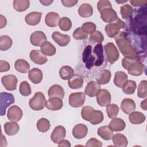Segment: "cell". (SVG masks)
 I'll return each instance as SVG.
<instances>
[{
    "mask_svg": "<svg viewBox=\"0 0 147 147\" xmlns=\"http://www.w3.org/2000/svg\"><path fill=\"white\" fill-rule=\"evenodd\" d=\"M115 42L121 52L126 59H134L137 57V51L124 32H121L115 37Z\"/></svg>",
    "mask_w": 147,
    "mask_h": 147,
    "instance_id": "cell-1",
    "label": "cell"
},
{
    "mask_svg": "<svg viewBox=\"0 0 147 147\" xmlns=\"http://www.w3.org/2000/svg\"><path fill=\"white\" fill-rule=\"evenodd\" d=\"M45 97L41 92H37L34 96L29 102L30 107L35 111H39L43 109L46 105Z\"/></svg>",
    "mask_w": 147,
    "mask_h": 147,
    "instance_id": "cell-2",
    "label": "cell"
},
{
    "mask_svg": "<svg viewBox=\"0 0 147 147\" xmlns=\"http://www.w3.org/2000/svg\"><path fill=\"white\" fill-rule=\"evenodd\" d=\"M125 28V23L121 19L118 18L115 22L108 24L105 28V30L108 37H115L119 32L121 29Z\"/></svg>",
    "mask_w": 147,
    "mask_h": 147,
    "instance_id": "cell-3",
    "label": "cell"
},
{
    "mask_svg": "<svg viewBox=\"0 0 147 147\" xmlns=\"http://www.w3.org/2000/svg\"><path fill=\"white\" fill-rule=\"evenodd\" d=\"M105 51L107 60L110 64L115 63L119 57V52L113 42H108L105 46Z\"/></svg>",
    "mask_w": 147,
    "mask_h": 147,
    "instance_id": "cell-4",
    "label": "cell"
},
{
    "mask_svg": "<svg viewBox=\"0 0 147 147\" xmlns=\"http://www.w3.org/2000/svg\"><path fill=\"white\" fill-rule=\"evenodd\" d=\"M15 102L14 96L12 94L5 92H2L0 94L1 103V115H5L6 110L8 106Z\"/></svg>",
    "mask_w": 147,
    "mask_h": 147,
    "instance_id": "cell-5",
    "label": "cell"
},
{
    "mask_svg": "<svg viewBox=\"0 0 147 147\" xmlns=\"http://www.w3.org/2000/svg\"><path fill=\"white\" fill-rule=\"evenodd\" d=\"M144 69V64L138 61L136 59H134L132 60L126 70H127V72L130 75L137 76L141 75L143 74Z\"/></svg>",
    "mask_w": 147,
    "mask_h": 147,
    "instance_id": "cell-6",
    "label": "cell"
},
{
    "mask_svg": "<svg viewBox=\"0 0 147 147\" xmlns=\"http://www.w3.org/2000/svg\"><path fill=\"white\" fill-rule=\"evenodd\" d=\"M85 94L82 92L71 93L69 96L68 102L72 107H82L85 102Z\"/></svg>",
    "mask_w": 147,
    "mask_h": 147,
    "instance_id": "cell-7",
    "label": "cell"
},
{
    "mask_svg": "<svg viewBox=\"0 0 147 147\" xmlns=\"http://www.w3.org/2000/svg\"><path fill=\"white\" fill-rule=\"evenodd\" d=\"M82 60L87 69H90L94 65L95 57L92 54L91 45H88L84 48L82 53Z\"/></svg>",
    "mask_w": 147,
    "mask_h": 147,
    "instance_id": "cell-8",
    "label": "cell"
},
{
    "mask_svg": "<svg viewBox=\"0 0 147 147\" xmlns=\"http://www.w3.org/2000/svg\"><path fill=\"white\" fill-rule=\"evenodd\" d=\"M96 102L101 107H106L109 105L111 100V94L106 89H100L97 93Z\"/></svg>",
    "mask_w": 147,
    "mask_h": 147,
    "instance_id": "cell-9",
    "label": "cell"
},
{
    "mask_svg": "<svg viewBox=\"0 0 147 147\" xmlns=\"http://www.w3.org/2000/svg\"><path fill=\"white\" fill-rule=\"evenodd\" d=\"M1 82L5 88L8 91H13L17 88L18 80L14 75H7L2 76Z\"/></svg>",
    "mask_w": 147,
    "mask_h": 147,
    "instance_id": "cell-10",
    "label": "cell"
},
{
    "mask_svg": "<svg viewBox=\"0 0 147 147\" xmlns=\"http://www.w3.org/2000/svg\"><path fill=\"white\" fill-rule=\"evenodd\" d=\"M23 113L20 107L17 105L11 106L7 110V117L10 121L18 122L21 119Z\"/></svg>",
    "mask_w": 147,
    "mask_h": 147,
    "instance_id": "cell-11",
    "label": "cell"
},
{
    "mask_svg": "<svg viewBox=\"0 0 147 147\" xmlns=\"http://www.w3.org/2000/svg\"><path fill=\"white\" fill-rule=\"evenodd\" d=\"M101 19L106 23H112L118 18L117 12L113 8H107L100 13Z\"/></svg>",
    "mask_w": 147,
    "mask_h": 147,
    "instance_id": "cell-12",
    "label": "cell"
},
{
    "mask_svg": "<svg viewBox=\"0 0 147 147\" xmlns=\"http://www.w3.org/2000/svg\"><path fill=\"white\" fill-rule=\"evenodd\" d=\"M66 135V130L64 126L59 125L54 129L51 136V140L55 144H59L61 140H64Z\"/></svg>",
    "mask_w": 147,
    "mask_h": 147,
    "instance_id": "cell-13",
    "label": "cell"
},
{
    "mask_svg": "<svg viewBox=\"0 0 147 147\" xmlns=\"http://www.w3.org/2000/svg\"><path fill=\"white\" fill-rule=\"evenodd\" d=\"M47 36L42 31H35L32 33L30 37V43L36 47H39L42 43L47 41Z\"/></svg>",
    "mask_w": 147,
    "mask_h": 147,
    "instance_id": "cell-14",
    "label": "cell"
},
{
    "mask_svg": "<svg viewBox=\"0 0 147 147\" xmlns=\"http://www.w3.org/2000/svg\"><path fill=\"white\" fill-rule=\"evenodd\" d=\"M29 56L32 61L38 65H43L48 61L46 55L39 50L31 51Z\"/></svg>",
    "mask_w": 147,
    "mask_h": 147,
    "instance_id": "cell-15",
    "label": "cell"
},
{
    "mask_svg": "<svg viewBox=\"0 0 147 147\" xmlns=\"http://www.w3.org/2000/svg\"><path fill=\"white\" fill-rule=\"evenodd\" d=\"M52 39L60 47L67 46L71 40L68 34H64L59 32H54L52 34Z\"/></svg>",
    "mask_w": 147,
    "mask_h": 147,
    "instance_id": "cell-16",
    "label": "cell"
},
{
    "mask_svg": "<svg viewBox=\"0 0 147 147\" xmlns=\"http://www.w3.org/2000/svg\"><path fill=\"white\" fill-rule=\"evenodd\" d=\"M72 135L76 139H82L84 138L88 133V128L86 125L79 123L75 125L72 129Z\"/></svg>",
    "mask_w": 147,
    "mask_h": 147,
    "instance_id": "cell-17",
    "label": "cell"
},
{
    "mask_svg": "<svg viewBox=\"0 0 147 147\" xmlns=\"http://www.w3.org/2000/svg\"><path fill=\"white\" fill-rule=\"evenodd\" d=\"M100 89V86L97 82L90 81L86 85L84 92L88 96L94 97L96 95Z\"/></svg>",
    "mask_w": 147,
    "mask_h": 147,
    "instance_id": "cell-18",
    "label": "cell"
},
{
    "mask_svg": "<svg viewBox=\"0 0 147 147\" xmlns=\"http://www.w3.org/2000/svg\"><path fill=\"white\" fill-rule=\"evenodd\" d=\"M60 20L59 14L54 11H51L46 15L45 23L49 27H56L59 25Z\"/></svg>",
    "mask_w": 147,
    "mask_h": 147,
    "instance_id": "cell-19",
    "label": "cell"
},
{
    "mask_svg": "<svg viewBox=\"0 0 147 147\" xmlns=\"http://www.w3.org/2000/svg\"><path fill=\"white\" fill-rule=\"evenodd\" d=\"M63 103L62 99L59 98H50L46 102V107L52 111H56L63 107Z\"/></svg>",
    "mask_w": 147,
    "mask_h": 147,
    "instance_id": "cell-20",
    "label": "cell"
},
{
    "mask_svg": "<svg viewBox=\"0 0 147 147\" xmlns=\"http://www.w3.org/2000/svg\"><path fill=\"white\" fill-rule=\"evenodd\" d=\"M136 103L134 100L131 98H125L121 104V109L123 113L129 114L134 111L136 109Z\"/></svg>",
    "mask_w": 147,
    "mask_h": 147,
    "instance_id": "cell-21",
    "label": "cell"
},
{
    "mask_svg": "<svg viewBox=\"0 0 147 147\" xmlns=\"http://www.w3.org/2000/svg\"><path fill=\"white\" fill-rule=\"evenodd\" d=\"M42 13L38 11H33L28 14L25 18V21L27 24L34 26L37 25L41 20Z\"/></svg>",
    "mask_w": 147,
    "mask_h": 147,
    "instance_id": "cell-22",
    "label": "cell"
},
{
    "mask_svg": "<svg viewBox=\"0 0 147 147\" xmlns=\"http://www.w3.org/2000/svg\"><path fill=\"white\" fill-rule=\"evenodd\" d=\"M48 94L49 98L56 97L62 99L64 96V90L61 86L54 84L49 88Z\"/></svg>",
    "mask_w": 147,
    "mask_h": 147,
    "instance_id": "cell-23",
    "label": "cell"
},
{
    "mask_svg": "<svg viewBox=\"0 0 147 147\" xmlns=\"http://www.w3.org/2000/svg\"><path fill=\"white\" fill-rule=\"evenodd\" d=\"M94 53L96 55V59L94 63V65L96 67L100 66L104 61V55H103V49L102 44H96L93 51Z\"/></svg>",
    "mask_w": 147,
    "mask_h": 147,
    "instance_id": "cell-24",
    "label": "cell"
},
{
    "mask_svg": "<svg viewBox=\"0 0 147 147\" xmlns=\"http://www.w3.org/2000/svg\"><path fill=\"white\" fill-rule=\"evenodd\" d=\"M28 77L34 84L40 83L42 79V72L37 68H33L29 71Z\"/></svg>",
    "mask_w": 147,
    "mask_h": 147,
    "instance_id": "cell-25",
    "label": "cell"
},
{
    "mask_svg": "<svg viewBox=\"0 0 147 147\" xmlns=\"http://www.w3.org/2000/svg\"><path fill=\"white\" fill-rule=\"evenodd\" d=\"M109 126L113 131H121L125 129L126 124L122 119L114 118L110 121Z\"/></svg>",
    "mask_w": 147,
    "mask_h": 147,
    "instance_id": "cell-26",
    "label": "cell"
},
{
    "mask_svg": "<svg viewBox=\"0 0 147 147\" xmlns=\"http://www.w3.org/2000/svg\"><path fill=\"white\" fill-rule=\"evenodd\" d=\"M129 119L132 124L138 125L144 122L146 117L140 111H133L130 113Z\"/></svg>",
    "mask_w": 147,
    "mask_h": 147,
    "instance_id": "cell-27",
    "label": "cell"
},
{
    "mask_svg": "<svg viewBox=\"0 0 147 147\" xmlns=\"http://www.w3.org/2000/svg\"><path fill=\"white\" fill-rule=\"evenodd\" d=\"M20 129V126L16 122H8L4 125V130L8 136H14L16 134Z\"/></svg>",
    "mask_w": 147,
    "mask_h": 147,
    "instance_id": "cell-28",
    "label": "cell"
},
{
    "mask_svg": "<svg viewBox=\"0 0 147 147\" xmlns=\"http://www.w3.org/2000/svg\"><path fill=\"white\" fill-rule=\"evenodd\" d=\"M83 79L79 75H74L68 81V85L71 89L80 88L83 85Z\"/></svg>",
    "mask_w": 147,
    "mask_h": 147,
    "instance_id": "cell-29",
    "label": "cell"
},
{
    "mask_svg": "<svg viewBox=\"0 0 147 147\" xmlns=\"http://www.w3.org/2000/svg\"><path fill=\"white\" fill-rule=\"evenodd\" d=\"M98 134L105 140H110L113 136V131L109 126H103L99 127L97 131Z\"/></svg>",
    "mask_w": 147,
    "mask_h": 147,
    "instance_id": "cell-30",
    "label": "cell"
},
{
    "mask_svg": "<svg viewBox=\"0 0 147 147\" xmlns=\"http://www.w3.org/2000/svg\"><path fill=\"white\" fill-rule=\"evenodd\" d=\"M112 140L114 145L118 147H126L128 144L126 137L121 133H117L113 135Z\"/></svg>",
    "mask_w": 147,
    "mask_h": 147,
    "instance_id": "cell-31",
    "label": "cell"
},
{
    "mask_svg": "<svg viewBox=\"0 0 147 147\" xmlns=\"http://www.w3.org/2000/svg\"><path fill=\"white\" fill-rule=\"evenodd\" d=\"M14 67L16 71L21 73H27L29 71L30 65L28 61L24 59H20L16 61Z\"/></svg>",
    "mask_w": 147,
    "mask_h": 147,
    "instance_id": "cell-32",
    "label": "cell"
},
{
    "mask_svg": "<svg viewBox=\"0 0 147 147\" xmlns=\"http://www.w3.org/2000/svg\"><path fill=\"white\" fill-rule=\"evenodd\" d=\"M127 75L123 71H117L115 74L114 83L118 87L122 88L123 85L127 80Z\"/></svg>",
    "mask_w": 147,
    "mask_h": 147,
    "instance_id": "cell-33",
    "label": "cell"
},
{
    "mask_svg": "<svg viewBox=\"0 0 147 147\" xmlns=\"http://www.w3.org/2000/svg\"><path fill=\"white\" fill-rule=\"evenodd\" d=\"M78 13L82 17H89L93 14V8L89 3H83L79 7Z\"/></svg>",
    "mask_w": 147,
    "mask_h": 147,
    "instance_id": "cell-34",
    "label": "cell"
},
{
    "mask_svg": "<svg viewBox=\"0 0 147 147\" xmlns=\"http://www.w3.org/2000/svg\"><path fill=\"white\" fill-rule=\"evenodd\" d=\"M41 51L46 56H53L56 52L55 47L51 42L45 41L40 46Z\"/></svg>",
    "mask_w": 147,
    "mask_h": 147,
    "instance_id": "cell-35",
    "label": "cell"
},
{
    "mask_svg": "<svg viewBox=\"0 0 147 147\" xmlns=\"http://www.w3.org/2000/svg\"><path fill=\"white\" fill-rule=\"evenodd\" d=\"M74 75V69L68 65L63 66L59 70V76L63 80H69Z\"/></svg>",
    "mask_w": 147,
    "mask_h": 147,
    "instance_id": "cell-36",
    "label": "cell"
},
{
    "mask_svg": "<svg viewBox=\"0 0 147 147\" xmlns=\"http://www.w3.org/2000/svg\"><path fill=\"white\" fill-rule=\"evenodd\" d=\"M30 5V1L28 0H15L13 1L14 9L19 12L26 10Z\"/></svg>",
    "mask_w": 147,
    "mask_h": 147,
    "instance_id": "cell-37",
    "label": "cell"
},
{
    "mask_svg": "<svg viewBox=\"0 0 147 147\" xmlns=\"http://www.w3.org/2000/svg\"><path fill=\"white\" fill-rule=\"evenodd\" d=\"M137 87V84L135 81L132 80H127L122 87L123 92L127 95L133 94L134 93Z\"/></svg>",
    "mask_w": 147,
    "mask_h": 147,
    "instance_id": "cell-38",
    "label": "cell"
},
{
    "mask_svg": "<svg viewBox=\"0 0 147 147\" xmlns=\"http://www.w3.org/2000/svg\"><path fill=\"white\" fill-rule=\"evenodd\" d=\"M111 77V73L109 70L107 69H103L101 71L100 76L98 77L96 79L97 82L100 85L107 84Z\"/></svg>",
    "mask_w": 147,
    "mask_h": 147,
    "instance_id": "cell-39",
    "label": "cell"
},
{
    "mask_svg": "<svg viewBox=\"0 0 147 147\" xmlns=\"http://www.w3.org/2000/svg\"><path fill=\"white\" fill-rule=\"evenodd\" d=\"M13 44L12 39L8 36L3 35L0 37V49L4 51L11 48Z\"/></svg>",
    "mask_w": 147,
    "mask_h": 147,
    "instance_id": "cell-40",
    "label": "cell"
},
{
    "mask_svg": "<svg viewBox=\"0 0 147 147\" xmlns=\"http://www.w3.org/2000/svg\"><path fill=\"white\" fill-rule=\"evenodd\" d=\"M36 126L39 131L44 133L49 130L51 124L49 120L45 118H41L37 121Z\"/></svg>",
    "mask_w": 147,
    "mask_h": 147,
    "instance_id": "cell-41",
    "label": "cell"
},
{
    "mask_svg": "<svg viewBox=\"0 0 147 147\" xmlns=\"http://www.w3.org/2000/svg\"><path fill=\"white\" fill-rule=\"evenodd\" d=\"M121 14L124 20H127L131 17L133 13V9L130 5L126 4L121 7Z\"/></svg>",
    "mask_w": 147,
    "mask_h": 147,
    "instance_id": "cell-42",
    "label": "cell"
},
{
    "mask_svg": "<svg viewBox=\"0 0 147 147\" xmlns=\"http://www.w3.org/2000/svg\"><path fill=\"white\" fill-rule=\"evenodd\" d=\"M103 118H104V117H103V113L101 111L95 110L89 122L92 125H95L101 123L103 121Z\"/></svg>",
    "mask_w": 147,
    "mask_h": 147,
    "instance_id": "cell-43",
    "label": "cell"
},
{
    "mask_svg": "<svg viewBox=\"0 0 147 147\" xmlns=\"http://www.w3.org/2000/svg\"><path fill=\"white\" fill-rule=\"evenodd\" d=\"M106 111L109 118L113 119L116 118L119 112V107L116 104H109L107 106Z\"/></svg>",
    "mask_w": 147,
    "mask_h": 147,
    "instance_id": "cell-44",
    "label": "cell"
},
{
    "mask_svg": "<svg viewBox=\"0 0 147 147\" xmlns=\"http://www.w3.org/2000/svg\"><path fill=\"white\" fill-rule=\"evenodd\" d=\"M95 109L91 106H86L82 108L81 110V116L83 119L90 121Z\"/></svg>",
    "mask_w": 147,
    "mask_h": 147,
    "instance_id": "cell-45",
    "label": "cell"
},
{
    "mask_svg": "<svg viewBox=\"0 0 147 147\" xmlns=\"http://www.w3.org/2000/svg\"><path fill=\"white\" fill-rule=\"evenodd\" d=\"M59 26L60 29L63 31H68L72 27V22L69 18L63 17L60 18Z\"/></svg>",
    "mask_w": 147,
    "mask_h": 147,
    "instance_id": "cell-46",
    "label": "cell"
},
{
    "mask_svg": "<svg viewBox=\"0 0 147 147\" xmlns=\"http://www.w3.org/2000/svg\"><path fill=\"white\" fill-rule=\"evenodd\" d=\"M147 82L146 80H143L140 83L138 90H137V95L139 98H146L147 96Z\"/></svg>",
    "mask_w": 147,
    "mask_h": 147,
    "instance_id": "cell-47",
    "label": "cell"
},
{
    "mask_svg": "<svg viewBox=\"0 0 147 147\" xmlns=\"http://www.w3.org/2000/svg\"><path fill=\"white\" fill-rule=\"evenodd\" d=\"M19 90L20 94L24 96H27L32 92L30 86L26 81H23L20 83Z\"/></svg>",
    "mask_w": 147,
    "mask_h": 147,
    "instance_id": "cell-48",
    "label": "cell"
},
{
    "mask_svg": "<svg viewBox=\"0 0 147 147\" xmlns=\"http://www.w3.org/2000/svg\"><path fill=\"white\" fill-rule=\"evenodd\" d=\"M81 28L84 32H86L88 34H91L96 31V25L93 22H86L82 25Z\"/></svg>",
    "mask_w": 147,
    "mask_h": 147,
    "instance_id": "cell-49",
    "label": "cell"
},
{
    "mask_svg": "<svg viewBox=\"0 0 147 147\" xmlns=\"http://www.w3.org/2000/svg\"><path fill=\"white\" fill-rule=\"evenodd\" d=\"M72 36L76 40H84L88 37V34L84 32L81 27L76 28Z\"/></svg>",
    "mask_w": 147,
    "mask_h": 147,
    "instance_id": "cell-50",
    "label": "cell"
},
{
    "mask_svg": "<svg viewBox=\"0 0 147 147\" xmlns=\"http://www.w3.org/2000/svg\"><path fill=\"white\" fill-rule=\"evenodd\" d=\"M90 39L94 42L101 44L104 40V37L103 34L100 31L96 30L90 34Z\"/></svg>",
    "mask_w": 147,
    "mask_h": 147,
    "instance_id": "cell-51",
    "label": "cell"
},
{
    "mask_svg": "<svg viewBox=\"0 0 147 147\" xmlns=\"http://www.w3.org/2000/svg\"><path fill=\"white\" fill-rule=\"evenodd\" d=\"M97 8L98 11L100 13L103 10L107 8H112V5L110 1L108 0H100L97 3Z\"/></svg>",
    "mask_w": 147,
    "mask_h": 147,
    "instance_id": "cell-52",
    "label": "cell"
},
{
    "mask_svg": "<svg viewBox=\"0 0 147 147\" xmlns=\"http://www.w3.org/2000/svg\"><path fill=\"white\" fill-rule=\"evenodd\" d=\"M102 146V143L95 138H90L86 144V146H96L100 147Z\"/></svg>",
    "mask_w": 147,
    "mask_h": 147,
    "instance_id": "cell-53",
    "label": "cell"
},
{
    "mask_svg": "<svg viewBox=\"0 0 147 147\" xmlns=\"http://www.w3.org/2000/svg\"><path fill=\"white\" fill-rule=\"evenodd\" d=\"M10 65L9 63L6 61L4 60H1L0 61V72H6L10 70Z\"/></svg>",
    "mask_w": 147,
    "mask_h": 147,
    "instance_id": "cell-54",
    "label": "cell"
},
{
    "mask_svg": "<svg viewBox=\"0 0 147 147\" xmlns=\"http://www.w3.org/2000/svg\"><path fill=\"white\" fill-rule=\"evenodd\" d=\"M78 2V1L77 0H62L61 3L63 5V6L70 7L75 6L76 5V3Z\"/></svg>",
    "mask_w": 147,
    "mask_h": 147,
    "instance_id": "cell-55",
    "label": "cell"
},
{
    "mask_svg": "<svg viewBox=\"0 0 147 147\" xmlns=\"http://www.w3.org/2000/svg\"><path fill=\"white\" fill-rule=\"evenodd\" d=\"M131 5L133 6H141L143 5H145L147 3V1H141V0H131L129 1Z\"/></svg>",
    "mask_w": 147,
    "mask_h": 147,
    "instance_id": "cell-56",
    "label": "cell"
},
{
    "mask_svg": "<svg viewBox=\"0 0 147 147\" xmlns=\"http://www.w3.org/2000/svg\"><path fill=\"white\" fill-rule=\"evenodd\" d=\"M71 146L69 141L66 140H61L58 144V146H63V147H70Z\"/></svg>",
    "mask_w": 147,
    "mask_h": 147,
    "instance_id": "cell-57",
    "label": "cell"
},
{
    "mask_svg": "<svg viewBox=\"0 0 147 147\" xmlns=\"http://www.w3.org/2000/svg\"><path fill=\"white\" fill-rule=\"evenodd\" d=\"M7 21L6 18L2 14L0 15V28L2 29L6 25Z\"/></svg>",
    "mask_w": 147,
    "mask_h": 147,
    "instance_id": "cell-58",
    "label": "cell"
},
{
    "mask_svg": "<svg viewBox=\"0 0 147 147\" xmlns=\"http://www.w3.org/2000/svg\"><path fill=\"white\" fill-rule=\"evenodd\" d=\"M53 1L50 0H40V2L44 6H49L50 5Z\"/></svg>",
    "mask_w": 147,
    "mask_h": 147,
    "instance_id": "cell-59",
    "label": "cell"
},
{
    "mask_svg": "<svg viewBox=\"0 0 147 147\" xmlns=\"http://www.w3.org/2000/svg\"><path fill=\"white\" fill-rule=\"evenodd\" d=\"M146 101H147V99H145V100H144L143 101H142L141 102V107L144 109V110H146L147 109V104H146Z\"/></svg>",
    "mask_w": 147,
    "mask_h": 147,
    "instance_id": "cell-60",
    "label": "cell"
},
{
    "mask_svg": "<svg viewBox=\"0 0 147 147\" xmlns=\"http://www.w3.org/2000/svg\"><path fill=\"white\" fill-rule=\"evenodd\" d=\"M1 136H2V138H1V146H2V145H3V143L5 142L6 144H7V141H6V140L5 138V137H4L2 134V133H1Z\"/></svg>",
    "mask_w": 147,
    "mask_h": 147,
    "instance_id": "cell-61",
    "label": "cell"
},
{
    "mask_svg": "<svg viewBox=\"0 0 147 147\" xmlns=\"http://www.w3.org/2000/svg\"><path fill=\"white\" fill-rule=\"evenodd\" d=\"M127 1H117V2L118 3H125V2H127Z\"/></svg>",
    "mask_w": 147,
    "mask_h": 147,
    "instance_id": "cell-62",
    "label": "cell"
}]
</instances>
